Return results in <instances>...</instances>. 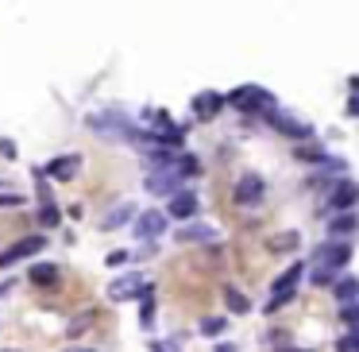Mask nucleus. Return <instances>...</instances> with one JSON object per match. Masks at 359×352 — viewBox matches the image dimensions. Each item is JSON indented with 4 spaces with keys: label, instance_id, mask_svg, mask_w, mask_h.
Listing matches in <instances>:
<instances>
[{
    "label": "nucleus",
    "instance_id": "obj_4",
    "mask_svg": "<svg viewBox=\"0 0 359 352\" xmlns=\"http://www.w3.org/2000/svg\"><path fill=\"white\" fill-rule=\"evenodd\" d=\"M348 259H351V248L344 240H328V244H320V248H317V267H320V271H340Z\"/></svg>",
    "mask_w": 359,
    "mask_h": 352
},
{
    "label": "nucleus",
    "instance_id": "obj_3",
    "mask_svg": "<svg viewBox=\"0 0 359 352\" xmlns=\"http://www.w3.org/2000/svg\"><path fill=\"white\" fill-rule=\"evenodd\" d=\"M302 271L305 267L302 263H290V271H282L278 279H274V294H271V302H266V310H278L282 302H286V298H294V290H297V279H302Z\"/></svg>",
    "mask_w": 359,
    "mask_h": 352
},
{
    "label": "nucleus",
    "instance_id": "obj_32",
    "mask_svg": "<svg viewBox=\"0 0 359 352\" xmlns=\"http://www.w3.org/2000/svg\"><path fill=\"white\" fill-rule=\"evenodd\" d=\"M212 352H240V348H236V344H217Z\"/></svg>",
    "mask_w": 359,
    "mask_h": 352
},
{
    "label": "nucleus",
    "instance_id": "obj_2",
    "mask_svg": "<svg viewBox=\"0 0 359 352\" xmlns=\"http://www.w3.org/2000/svg\"><path fill=\"white\" fill-rule=\"evenodd\" d=\"M266 120H271V128H278L282 136H290V140H297V143L313 140V124H305V120L290 117V112H282V109L266 112Z\"/></svg>",
    "mask_w": 359,
    "mask_h": 352
},
{
    "label": "nucleus",
    "instance_id": "obj_11",
    "mask_svg": "<svg viewBox=\"0 0 359 352\" xmlns=\"http://www.w3.org/2000/svg\"><path fill=\"white\" fill-rule=\"evenodd\" d=\"M178 182H182V174L178 171H158V174H147V190L151 194H182L178 190Z\"/></svg>",
    "mask_w": 359,
    "mask_h": 352
},
{
    "label": "nucleus",
    "instance_id": "obj_14",
    "mask_svg": "<svg viewBox=\"0 0 359 352\" xmlns=\"http://www.w3.org/2000/svg\"><path fill=\"white\" fill-rule=\"evenodd\" d=\"M89 128H97V132H104V128H120V132H128V117L124 112H97V117H89Z\"/></svg>",
    "mask_w": 359,
    "mask_h": 352
},
{
    "label": "nucleus",
    "instance_id": "obj_27",
    "mask_svg": "<svg viewBox=\"0 0 359 352\" xmlns=\"http://www.w3.org/2000/svg\"><path fill=\"white\" fill-rule=\"evenodd\" d=\"M297 159H305V163H325V151L320 148H297Z\"/></svg>",
    "mask_w": 359,
    "mask_h": 352
},
{
    "label": "nucleus",
    "instance_id": "obj_10",
    "mask_svg": "<svg viewBox=\"0 0 359 352\" xmlns=\"http://www.w3.org/2000/svg\"><path fill=\"white\" fill-rule=\"evenodd\" d=\"M224 105H228V97L212 93V89H209V93H197V97H194V117H197V120H212L220 109H224Z\"/></svg>",
    "mask_w": 359,
    "mask_h": 352
},
{
    "label": "nucleus",
    "instance_id": "obj_7",
    "mask_svg": "<svg viewBox=\"0 0 359 352\" xmlns=\"http://www.w3.org/2000/svg\"><path fill=\"white\" fill-rule=\"evenodd\" d=\"M43 252V236H24V240H16L12 248L0 252V267H12L16 259H27V256H39Z\"/></svg>",
    "mask_w": 359,
    "mask_h": 352
},
{
    "label": "nucleus",
    "instance_id": "obj_18",
    "mask_svg": "<svg viewBox=\"0 0 359 352\" xmlns=\"http://www.w3.org/2000/svg\"><path fill=\"white\" fill-rule=\"evenodd\" d=\"M332 294L340 298L344 306H348V302H359V279H355V275H351V279H340V282H336Z\"/></svg>",
    "mask_w": 359,
    "mask_h": 352
},
{
    "label": "nucleus",
    "instance_id": "obj_24",
    "mask_svg": "<svg viewBox=\"0 0 359 352\" xmlns=\"http://www.w3.org/2000/svg\"><path fill=\"white\" fill-rule=\"evenodd\" d=\"M224 329H228L224 318H205V321H201V333H205V337H217V333H224Z\"/></svg>",
    "mask_w": 359,
    "mask_h": 352
},
{
    "label": "nucleus",
    "instance_id": "obj_17",
    "mask_svg": "<svg viewBox=\"0 0 359 352\" xmlns=\"http://www.w3.org/2000/svg\"><path fill=\"white\" fill-rule=\"evenodd\" d=\"M128 221H132V205H116V209L112 213H104V221H101V228L104 233H112V228H120V225H128Z\"/></svg>",
    "mask_w": 359,
    "mask_h": 352
},
{
    "label": "nucleus",
    "instance_id": "obj_28",
    "mask_svg": "<svg viewBox=\"0 0 359 352\" xmlns=\"http://www.w3.org/2000/svg\"><path fill=\"white\" fill-rule=\"evenodd\" d=\"M89 321H93V313H81V318H78V321H74V325H70V337L86 333V329H89Z\"/></svg>",
    "mask_w": 359,
    "mask_h": 352
},
{
    "label": "nucleus",
    "instance_id": "obj_13",
    "mask_svg": "<svg viewBox=\"0 0 359 352\" xmlns=\"http://www.w3.org/2000/svg\"><path fill=\"white\" fill-rule=\"evenodd\" d=\"M328 202H332V205H336V209H344V213H351V205H355V202H359V186H355V182H348V178H344V182H340V186H336V190H332V197H328Z\"/></svg>",
    "mask_w": 359,
    "mask_h": 352
},
{
    "label": "nucleus",
    "instance_id": "obj_34",
    "mask_svg": "<svg viewBox=\"0 0 359 352\" xmlns=\"http://www.w3.org/2000/svg\"><path fill=\"white\" fill-rule=\"evenodd\" d=\"M282 352H309V348H282Z\"/></svg>",
    "mask_w": 359,
    "mask_h": 352
},
{
    "label": "nucleus",
    "instance_id": "obj_22",
    "mask_svg": "<svg viewBox=\"0 0 359 352\" xmlns=\"http://www.w3.org/2000/svg\"><path fill=\"white\" fill-rule=\"evenodd\" d=\"M140 325L151 329L155 325V294H151V287L143 290V310H140Z\"/></svg>",
    "mask_w": 359,
    "mask_h": 352
},
{
    "label": "nucleus",
    "instance_id": "obj_20",
    "mask_svg": "<svg viewBox=\"0 0 359 352\" xmlns=\"http://www.w3.org/2000/svg\"><path fill=\"white\" fill-rule=\"evenodd\" d=\"M174 236H178L182 244H189V240H212V236H217V233H212L209 225H189V228H178V233H174Z\"/></svg>",
    "mask_w": 359,
    "mask_h": 352
},
{
    "label": "nucleus",
    "instance_id": "obj_35",
    "mask_svg": "<svg viewBox=\"0 0 359 352\" xmlns=\"http://www.w3.org/2000/svg\"><path fill=\"white\" fill-rule=\"evenodd\" d=\"M4 352H16V348H4Z\"/></svg>",
    "mask_w": 359,
    "mask_h": 352
},
{
    "label": "nucleus",
    "instance_id": "obj_33",
    "mask_svg": "<svg viewBox=\"0 0 359 352\" xmlns=\"http://www.w3.org/2000/svg\"><path fill=\"white\" fill-rule=\"evenodd\" d=\"M151 352H174V348H166V344H151Z\"/></svg>",
    "mask_w": 359,
    "mask_h": 352
},
{
    "label": "nucleus",
    "instance_id": "obj_1",
    "mask_svg": "<svg viewBox=\"0 0 359 352\" xmlns=\"http://www.w3.org/2000/svg\"><path fill=\"white\" fill-rule=\"evenodd\" d=\"M228 105L232 109H240V112H274L278 105H274V97L266 93V89H259V86H240V89H232L228 93Z\"/></svg>",
    "mask_w": 359,
    "mask_h": 352
},
{
    "label": "nucleus",
    "instance_id": "obj_21",
    "mask_svg": "<svg viewBox=\"0 0 359 352\" xmlns=\"http://www.w3.org/2000/svg\"><path fill=\"white\" fill-rule=\"evenodd\" d=\"M266 244H271V252H294L297 244H302V236H297V233H282V236H271Z\"/></svg>",
    "mask_w": 359,
    "mask_h": 352
},
{
    "label": "nucleus",
    "instance_id": "obj_25",
    "mask_svg": "<svg viewBox=\"0 0 359 352\" xmlns=\"http://www.w3.org/2000/svg\"><path fill=\"white\" fill-rule=\"evenodd\" d=\"M8 205H12V209H20V205H24V197H20L16 190H0V209H8Z\"/></svg>",
    "mask_w": 359,
    "mask_h": 352
},
{
    "label": "nucleus",
    "instance_id": "obj_30",
    "mask_svg": "<svg viewBox=\"0 0 359 352\" xmlns=\"http://www.w3.org/2000/svg\"><path fill=\"white\" fill-rule=\"evenodd\" d=\"M0 155H8V159H16V143H12V140H0Z\"/></svg>",
    "mask_w": 359,
    "mask_h": 352
},
{
    "label": "nucleus",
    "instance_id": "obj_15",
    "mask_svg": "<svg viewBox=\"0 0 359 352\" xmlns=\"http://www.w3.org/2000/svg\"><path fill=\"white\" fill-rule=\"evenodd\" d=\"M355 228H359L355 213H340V217H332V225H328V233H332L336 240H344V236H351Z\"/></svg>",
    "mask_w": 359,
    "mask_h": 352
},
{
    "label": "nucleus",
    "instance_id": "obj_5",
    "mask_svg": "<svg viewBox=\"0 0 359 352\" xmlns=\"http://www.w3.org/2000/svg\"><path fill=\"white\" fill-rule=\"evenodd\" d=\"M263 194H266V182L259 178V174H243V178L236 182V190H232L236 205H259Z\"/></svg>",
    "mask_w": 359,
    "mask_h": 352
},
{
    "label": "nucleus",
    "instance_id": "obj_6",
    "mask_svg": "<svg viewBox=\"0 0 359 352\" xmlns=\"http://www.w3.org/2000/svg\"><path fill=\"white\" fill-rule=\"evenodd\" d=\"M143 290H147V282L132 271V275H120V279L112 282L109 298H112V302H132V298H143Z\"/></svg>",
    "mask_w": 359,
    "mask_h": 352
},
{
    "label": "nucleus",
    "instance_id": "obj_12",
    "mask_svg": "<svg viewBox=\"0 0 359 352\" xmlns=\"http://www.w3.org/2000/svg\"><path fill=\"white\" fill-rule=\"evenodd\" d=\"M194 213H197V197L189 194V190H182V194H174V197H170V205H166V217H178V221L194 217Z\"/></svg>",
    "mask_w": 359,
    "mask_h": 352
},
{
    "label": "nucleus",
    "instance_id": "obj_8",
    "mask_svg": "<svg viewBox=\"0 0 359 352\" xmlns=\"http://www.w3.org/2000/svg\"><path fill=\"white\" fill-rule=\"evenodd\" d=\"M163 228H166V213H163V209H147V213H140V217H135V228H132V233L140 236V240H155Z\"/></svg>",
    "mask_w": 359,
    "mask_h": 352
},
{
    "label": "nucleus",
    "instance_id": "obj_23",
    "mask_svg": "<svg viewBox=\"0 0 359 352\" xmlns=\"http://www.w3.org/2000/svg\"><path fill=\"white\" fill-rule=\"evenodd\" d=\"M178 174L182 178H194V174H201V163H197L194 155H182L178 159Z\"/></svg>",
    "mask_w": 359,
    "mask_h": 352
},
{
    "label": "nucleus",
    "instance_id": "obj_31",
    "mask_svg": "<svg viewBox=\"0 0 359 352\" xmlns=\"http://www.w3.org/2000/svg\"><path fill=\"white\" fill-rule=\"evenodd\" d=\"M348 112H351V117H359V97H351V101H348Z\"/></svg>",
    "mask_w": 359,
    "mask_h": 352
},
{
    "label": "nucleus",
    "instance_id": "obj_26",
    "mask_svg": "<svg viewBox=\"0 0 359 352\" xmlns=\"http://www.w3.org/2000/svg\"><path fill=\"white\" fill-rule=\"evenodd\" d=\"M336 352H359V333H348L336 341Z\"/></svg>",
    "mask_w": 359,
    "mask_h": 352
},
{
    "label": "nucleus",
    "instance_id": "obj_9",
    "mask_svg": "<svg viewBox=\"0 0 359 352\" xmlns=\"http://www.w3.org/2000/svg\"><path fill=\"white\" fill-rule=\"evenodd\" d=\"M78 167H81V155H58V159H50V163L43 167V174L55 178V182H70L74 174H78Z\"/></svg>",
    "mask_w": 359,
    "mask_h": 352
},
{
    "label": "nucleus",
    "instance_id": "obj_19",
    "mask_svg": "<svg viewBox=\"0 0 359 352\" xmlns=\"http://www.w3.org/2000/svg\"><path fill=\"white\" fill-rule=\"evenodd\" d=\"M224 306H228V313H248L251 310L248 294H240L236 287H224Z\"/></svg>",
    "mask_w": 359,
    "mask_h": 352
},
{
    "label": "nucleus",
    "instance_id": "obj_16",
    "mask_svg": "<svg viewBox=\"0 0 359 352\" xmlns=\"http://www.w3.org/2000/svg\"><path fill=\"white\" fill-rule=\"evenodd\" d=\"M32 282L35 287H58V267L55 263H35L32 267Z\"/></svg>",
    "mask_w": 359,
    "mask_h": 352
},
{
    "label": "nucleus",
    "instance_id": "obj_29",
    "mask_svg": "<svg viewBox=\"0 0 359 352\" xmlns=\"http://www.w3.org/2000/svg\"><path fill=\"white\" fill-rule=\"evenodd\" d=\"M104 263H109V267H120V263H128V252H109V256H104Z\"/></svg>",
    "mask_w": 359,
    "mask_h": 352
}]
</instances>
